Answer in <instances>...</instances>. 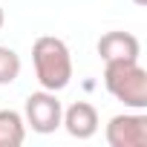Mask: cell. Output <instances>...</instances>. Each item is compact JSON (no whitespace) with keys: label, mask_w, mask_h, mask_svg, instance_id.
<instances>
[{"label":"cell","mask_w":147,"mask_h":147,"mask_svg":"<svg viewBox=\"0 0 147 147\" xmlns=\"http://www.w3.org/2000/svg\"><path fill=\"white\" fill-rule=\"evenodd\" d=\"M32 63L40 90L61 92L72 81V55L69 46L55 35H40L32 43Z\"/></svg>","instance_id":"cell-1"},{"label":"cell","mask_w":147,"mask_h":147,"mask_svg":"<svg viewBox=\"0 0 147 147\" xmlns=\"http://www.w3.org/2000/svg\"><path fill=\"white\" fill-rule=\"evenodd\" d=\"M104 87L124 107L147 110V69L138 61H107Z\"/></svg>","instance_id":"cell-2"},{"label":"cell","mask_w":147,"mask_h":147,"mask_svg":"<svg viewBox=\"0 0 147 147\" xmlns=\"http://www.w3.org/2000/svg\"><path fill=\"white\" fill-rule=\"evenodd\" d=\"M61 118H63V104L58 101V92L40 90V92H32L26 98V104H23V121H26V127H32L40 136L55 133L61 127Z\"/></svg>","instance_id":"cell-3"},{"label":"cell","mask_w":147,"mask_h":147,"mask_svg":"<svg viewBox=\"0 0 147 147\" xmlns=\"http://www.w3.org/2000/svg\"><path fill=\"white\" fill-rule=\"evenodd\" d=\"M104 136H107L110 147H147V115H144V110L113 115Z\"/></svg>","instance_id":"cell-4"},{"label":"cell","mask_w":147,"mask_h":147,"mask_svg":"<svg viewBox=\"0 0 147 147\" xmlns=\"http://www.w3.org/2000/svg\"><path fill=\"white\" fill-rule=\"evenodd\" d=\"M61 127L78 141H87L98 133V110L90 104V101H75L63 110V118H61Z\"/></svg>","instance_id":"cell-5"},{"label":"cell","mask_w":147,"mask_h":147,"mask_svg":"<svg viewBox=\"0 0 147 147\" xmlns=\"http://www.w3.org/2000/svg\"><path fill=\"white\" fill-rule=\"evenodd\" d=\"M95 49H98V58H101L104 63H107V61H138V58H141V43H138V38L130 35V32H121V29L101 35Z\"/></svg>","instance_id":"cell-6"},{"label":"cell","mask_w":147,"mask_h":147,"mask_svg":"<svg viewBox=\"0 0 147 147\" xmlns=\"http://www.w3.org/2000/svg\"><path fill=\"white\" fill-rule=\"evenodd\" d=\"M26 141V121L18 110H0V147H20Z\"/></svg>","instance_id":"cell-7"},{"label":"cell","mask_w":147,"mask_h":147,"mask_svg":"<svg viewBox=\"0 0 147 147\" xmlns=\"http://www.w3.org/2000/svg\"><path fill=\"white\" fill-rule=\"evenodd\" d=\"M20 55L15 52V49H9V46H0V87H9V84H15L18 81V75H20Z\"/></svg>","instance_id":"cell-8"},{"label":"cell","mask_w":147,"mask_h":147,"mask_svg":"<svg viewBox=\"0 0 147 147\" xmlns=\"http://www.w3.org/2000/svg\"><path fill=\"white\" fill-rule=\"evenodd\" d=\"M3 23H6V15H3V6H0V29H3Z\"/></svg>","instance_id":"cell-9"},{"label":"cell","mask_w":147,"mask_h":147,"mask_svg":"<svg viewBox=\"0 0 147 147\" xmlns=\"http://www.w3.org/2000/svg\"><path fill=\"white\" fill-rule=\"evenodd\" d=\"M133 3H136V6H147V0H133Z\"/></svg>","instance_id":"cell-10"}]
</instances>
